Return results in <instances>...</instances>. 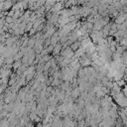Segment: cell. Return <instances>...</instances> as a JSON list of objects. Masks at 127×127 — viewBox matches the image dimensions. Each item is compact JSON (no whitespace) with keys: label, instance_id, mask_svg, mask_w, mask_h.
<instances>
[{"label":"cell","instance_id":"obj_1","mask_svg":"<svg viewBox=\"0 0 127 127\" xmlns=\"http://www.w3.org/2000/svg\"><path fill=\"white\" fill-rule=\"evenodd\" d=\"M125 17H124V15L123 16H119V17H117V19H116V23L117 24H122L124 21H125Z\"/></svg>","mask_w":127,"mask_h":127},{"label":"cell","instance_id":"obj_2","mask_svg":"<svg viewBox=\"0 0 127 127\" xmlns=\"http://www.w3.org/2000/svg\"><path fill=\"white\" fill-rule=\"evenodd\" d=\"M117 83H118V85H123V84H124V81H123V80H120V81H118Z\"/></svg>","mask_w":127,"mask_h":127},{"label":"cell","instance_id":"obj_3","mask_svg":"<svg viewBox=\"0 0 127 127\" xmlns=\"http://www.w3.org/2000/svg\"><path fill=\"white\" fill-rule=\"evenodd\" d=\"M126 75H127V71H126Z\"/></svg>","mask_w":127,"mask_h":127}]
</instances>
